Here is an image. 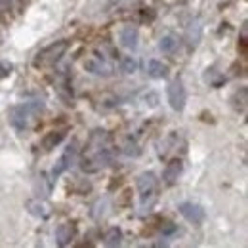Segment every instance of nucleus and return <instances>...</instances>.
<instances>
[{
	"instance_id": "obj_1",
	"label": "nucleus",
	"mask_w": 248,
	"mask_h": 248,
	"mask_svg": "<svg viewBox=\"0 0 248 248\" xmlns=\"http://www.w3.org/2000/svg\"><path fill=\"white\" fill-rule=\"evenodd\" d=\"M42 111H44L42 101H29V103H23V105H14L8 111V123L17 130H25V128L31 126L32 115L42 113Z\"/></svg>"
},
{
	"instance_id": "obj_2",
	"label": "nucleus",
	"mask_w": 248,
	"mask_h": 248,
	"mask_svg": "<svg viewBox=\"0 0 248 248\" xmlns=\"http://www.w3.org/2000/svg\"><path fill=\"white\" fill-rule=\"evenodd\" d=\"M67 48H69V42L67 40H58V42L46 46L44 50H40L36 54V58L32 62L34 67H50V65H54L56 62L62 60V56L67 52Z\"/></svg>"
},
{
	"instance_id": "obj_3",
	"label": "nucleus",
	"mask_w": 248,
	"mask_h": 248,
	"mask_svg": "<svg viewBox=\"0 0 248 248\" xmlns=\"http://www.w3.org/2000/svg\"><path fill=\"white\" fill-rule=\"evenodd\" d=\"M166 95H168V101H170V107L174 111H184L186 107V90H184V84L182 80H174L168 84L166 88Z\"/></svg>"
},
{
	"instance_id": "obj_4",
	"label": "nucleus",
	"mask_w": 248,
	"mask_h": 248,
	"mask_svg": "<svg viewBox=\"0 0 248 248\" xmlns=\"http://www.w3.org/2000/svg\"><path fill=\"white\" fill-rule=\"evenodd\" d=\"M136 186H138V191H140V195H141V202H143L147 197H151V195L155 193V189H156L155 174H153V172H143V174H140Z\"/></svg>"
},
{
	"instance_id": "obj_5",
	"label": "nucleus",
	"mask_w": 248,
	"mask_h": 248,
	"mask_svg": "<svg viewBox=\"0 0 248 248\" xmlns=\"http://www.w3.org/2000/svg\"><path fill=\"white\" fill-rule=\"evenodd\" d=\"M180 212H182V216L186 217L187 221H191V223H195V225H201L202 221H204V210L199 206V204H193V202H184V204H180Z\"/></svg>"
},
{
	"instance_id": "obj_6",
	"label": "nucleus",
	"mask_w": 248,
	"mask_h": 248,
	"mask_svg": "<svg viewBox=\"0 0 248 248\" xmlns=\"http://www.w3.org/2000/svg\"><path fill=\"white\" fill-rule=\"evenodd\" d=\"M182 172H184L182 160H180V158H174V160H170V162L166 164V168H164V172H162V180H164L168 186H172V184L178 182V178L182 176Z\"/></svg>"
},
{
	"instance_id": "obj_7",
	"label": "nucleus",
	"mask_w": 248,
	"mask_h": 248,
	"mask_svg": "<svg viewBox=\"0 0 248 248\" xmlns=\"http://www.w3.org/2000/svg\"><path fill=\"white\" fill-rule=\"evenodd\" d=\"M119 38H121V44L126 50H136L138 48V40H140V32H138L136 27L126 25L121 31V34H119Z\"/></svg>"
},
{
	"instance_id": "obj_8",
	"label": "nucleus",
	"mask_w": 248,
	"mask_h": 248,
	"mask_svg": "<svg viewBox=\"0 0 248 248\" xmlns=\"http://www.w3.org/2000/svg\"><path fill=\"white\" fill-rule=\"evenodd\" d=\"M63 140H65V132L63 130H52L42 138V147H44V151H52L54 147H58L62 143Z\"/></svg>"
},
{
	"instance_id": "obj_9",
	"label": "nucleus",
	"mask_w": 248,
	"mask_h": 248,
	"mask_svg": "<svg viewBox=\"0 0 248 248\" xmlns=\"http://www.w3.org/2000/svg\"><path fill=\"white\" fill-rule=\"evenodd\" d=\"M75 153H77V149H75V145H71L67 151H65V155L58 160V164L54 166V170H52V176L54 178H58V176H62L63 172L69 168V164H71V160H73V156H75Z\"/></svg>"
},
{
	"instance_id": "obj_10",
	"label": "nucleus",
	"mask_w": 248,
	"mask_h": 248,
	"mask_svg": "<svg viewBox=\"0 0 248 248\" xmlns=\"http://www.w3.org/2000/svg\"><path fill=\"white\" fill-rule=\"evenodd\" d=\"M201 36H202V25L195 19L189 27H187V31H186V38H187V42L191 44V46H197L199 42H201Z\"/></svg>"
},
{
	"instance_id": "obj_11",
	"label": "nucleus",
	"mask_w": 248,
	"mask_h": 248,
	"mask_svg": "<svg viewBox=\"0 0 248 248\" xmlns=\"http://www.w3.org/2000/svg\"><path fill=\"white\" fill-rule=\"evenodd\" d=\"M158 48H160V52H162V54H174V52H176V48H178V38H176L174 34H166V36H162V38H160Z\"/></svg>"
},
{
	"instance_id": "obj_12",
	"label": "nucleus",
	"mask_w": 248,
	"mask_h": 248,
	"mask_svg": "<svg viewBox=\"0 0 248 248\" xmlns=\"http://www.w3.org/2000/svg\"><path fill=\"white\" fill-rule=\"evenodd\" d=\"M147 71H149V75L153 78H164L168 75V67L162 62H158V60H151L149 65H147Z\"/></svg>"
},
{
	"instance_id": "obj_13",
	"label": "nucleus",
	"mask_w": 248,
	"mask_h": 248,
	"mask_svg": "<svg viewBox=\"0 0 248 248\" xmlns=\"http://www.w3.org/2000/svg\"><path fill=\"white\" fill-rule=\"evenodd\" d=\"M103 243H105L107 247H119V245L123 243V231H121L119 227H111V229L105 233Z\"/></svg>"
},
{
	"instance_id": "obj_14",
	"label": "nucleus",
	"mask_w": 248,
	"mask_h": 248,
	"mask_svg": "<svg viewBox=\"0 0 248 248\" xmlns=\"http://www.w3.org/2000/svg\"><path fill=\"white\" fill-rule=\"evenodd\" d=\"M71 237H73V227H71L69 223H62V225L56 227V239H58V243H60L62 247L71 241Z\"/></svg>"
},
{
	"instance_id": "obj_15",
	"label": "nucleus",
	"mask_w": 248,
	"mask_h": 248,
	"mask_svg": "<svg viewBox=\"0 0 248 248\" xmlns=\"http://www.w3.org/2000/svg\"><path fill=\"white\" fill-rule=\"evenodd\" d=\"M25 206H27V210L31 212L32 216L36 217H48V212H46V208H44V204L40 202V201H27L25 202Z\"/></svg>"
},
{
	"instance_id": "obj_16",
	"label": "nucleus",
	"mask_w": 248,
	"mask_h": 248,
	"mask_svg": "<svg viewBox=\"0 0 248 248\" xmlns=\"http://www.w3.org/2000/svg\"><path fill=\"white\" fill-rule=\"evenodd\" d=\"M84 67H86L90 73H95V75H111V67H109V65H103V63L86 62Z\"/></svg>"
},
{
	"instance_id": "obj_17",
	"label": "nucleus",
	"mask_w": 248,
	"mask_h": 248,
	"mask_svg": "<svg viewBox=\"0 0 248 248\" xmlns=\"http://www.w3.org/2000/svg\"><path fill=\"white\" fill-rule=\"evenodd\" d=\"M123 151H124V155H128V156H138L141 153V149L138 147V143H136L134 140H126Z\"/></svg>"
},
{
	"instance_id": "obj_18",
	"label": "nucleus",
	"mask_w": 248,
	"mask_h": 248,
	"mask_svg": "<svg viewBox=\"0 0 248 248\" xmlns=\"http://www.w3.org/2000/svg\"><path fill=\"white\" fill-rule=\"evenodd\" d=\"M117 202H119V206H130L132 204V189H124L123 193L119 195Z\"/></svg>"
},
{
	"instance_id": "obj_19",
	"label": "nucleus",
	"mask_w": 248,
	"mask_h": 248,
	"mask_svg": "<svg viewBox=\"0 0 248 248\" xmlns=\"http://www.w3.org/2000/svg\"><path fill=\"white\" fill-rule=\"evenodd\" d=\"M105 208H107V199L97 201V202H95V206H93V217H95V219L103 217V214H105Z\"/></svg>"
},
{
	"instance_id": "obj_20",
	"label": "nucleus",
	"mask_w": 248,
	"mask_h": 248,
	"mask_svg": "<svg viewBox=\"0 0 248 248\" xmlns=\"http://www.w3.org/2000/svg\"><path fill=\"white\" fill-rule=\"evenodd\" d=\"M136 67H138V63L132 60V56H130V58H124L123 63H121V69H123L124 73H134Z\"/></svg>"
},
{
	"instance_id": "obj_21",
	"label": "nucleus",
	"mask_w": 248,
	"mask_h": 248,
	"mask_svg": "<svg viewBox=\"0 0 248 248\" xmlns=\"http://www.w3.org/2000/svg\"><path fill=\"white\" fill-rule=\"evenodd\" d=\"M12 63L10 62H0V80L2 78H6V77H10L12 75Z\"/></svg>"
}]
</instances>
